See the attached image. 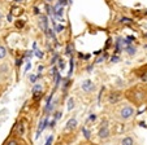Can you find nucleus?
<instances>
[{
	"instance_id": "f257e3e1",
	"label": "nucleus",
	"mask_w": 147,
	"mask_h": 145,
	"mask_svg": "<svg viewBox=\"0 0 147 145\" xmlns=\"http://www.w3.org/2000/svg\"><path fill=\"white\" fill-rule=\"evenodd\" d=\"M134 114H136V109H134L131 105H124V106H121L119 110V118L122 120L130 119V118L134 117Z\"/></svg>"
},
{
	"instance_id": "f03ea898",
	"label": "nucleus",
	"mask_w": 147,
	"mask_h": 145,
	"mask_svg": "<svg viewBox=\"0 0 147 145\" xmlns=\"http://www.w3.org/2000/svg\"><path fill=\"white\" fill-rule=\"evenodd\" d=\"M98 136H99L100 139H107V137L109 136V128H108V124H107L106 120L102 123V127H100L99 132H98Z\"/></svg>"
},
{
	"instance_id": "7ed1b4c3",
	"label": "nucleus",
	"mask_w": 147,
	"mask_h": 145,
	"mask_svg": "<svg viewBox=\"0 0 147 145\" xmlns=\"http://www.w3.org/2000/svg\"><path fill=\"white\" fill-rule=\"evenodd\" d=\"M9 63L8 62H3L0 63V79H5L9 74Z\"/></svg>"
},
{
	"instance_id": "20e7f679",
	"label": "nucleus",
	"mask_w": 147,
	"mask_h": 145,
	"mask_svg": "<svg viewBox=\"0 0 147 145\" xmlns=\"http://www.w3.org/2000/svg\"><path fill=\"white\" fill-rule=\"evenodd\" d=\"M81 88H82V91H85V92H91V91H94V83L90 79H86L82 82Z\"/></svg>"
},
{
	"instance_id": "39448f33",
	"label": "nucleus",
	"mask_w": 147,
	"mask_h": 145,
	"mask_svg": "<svg viewBox=\"0 0 147 145\" xmlns=\"http://www.w3.org/2000/svg\"><path fill=\"white\" fill-rule=\"evenodd\" d=\"M39 26L42 27L43 31H47L48 30V21H47V17L45 14H40V19H39Z\"/></svg>"
},
{
	"instance_id": "423d86ee",
	"label": "nucleus",
	"mask_w": 147,
	"mask_h": 145,
	"mask_svg": "<svg viewBox=\"0 0 147 145\" xmlns=\"http://www.w3.org/2000/svg\"><path fill=\"white\" fill-rule=\"evenodd\" d=\"M124 51H125L126 53H128L129 56H134V55L137 53V48L133 45V44H130V45H128V47H125Z\"/></svg>"
},
{
	"instance_id": "0eeeda50",
	"label": "nucleus",
	"mask_w": 147,
	"mask_h": 145,
	"mask_svg": "<svg viewBox=\"0 0 147 145\" xmlns=\"http://www.w3.org/2000/svg\"><path fill=\"white\" fill-rule=\"evenodd\" d=\"M76 126H77V119H76V118H70L67 123V128L73 130V128H76Z\"/></svg>"
},
{
	"instance_id": "6e6552de",
	"label": "nucleus",
	"mask_w": 147,
	"mask_h": 145,
	"mask_svg": "<svg viewBox=\"0 0 147 145\" xmlns=\"http://www.w3.org/2000/svg\"><path fill=\"white\" fill-rule=\"evenodd\" d=\"M119 100H120V93H117V92L111 93V96H109V102L111 104H116Z\"/></svg>"
},
{
	"instance_id": "1a4fd4ad",
	"label": "nucleus",
	"mask_w": 147,
	"mask_h": 145,
	"mask_svg": "<svg viewBox=\"0 0 147 145\" xmlns=\"http://www.w3.org/2000/svg\"><path fill=\"white\" fill-rule=\"evenodd\" d=\"M121 145H134V140H133V137H130V136L124 137V139L121 140Z\"/></svg>"
},
{
	"instance_id": "9d476101",
	"label": "nucleus",
	"mask_w": 147,
	"mask_h": 145,
	"mask_svg": "<svg viewBox=\"0 0 147 145\" xmlns=\"http://www.w3.org/2000/svg\"><path fill=\"white\" fill-rule=\"evenodd\" d=\"M16 128H17V135H18V136H22V135H24V123H22V122L17 123L16 124Z\"/></svg>"
},
{
	"instance_id": "9b49d317",
	"label": "nucleus",
	"mask_w": 147,
	"mask_h": 145,
	"mask_svg": "<svg viewBox=\"0 0 147 145\" xmlns=\"http://www.w3.org/2000/svg\"><path fill=\"white\" fill-rule=\"evenodd\" d=\"M7 55H8V53H7L5 47L0 44V60H4V58L7 57Z\"/></svg>"
},
{
	"instance_id": "f8f14e48",
	"label": "nucleus",
	"mask_w": 147,
	"mask_h": 145,
	"mask_svg": "<svg viewBox=\"0 0 147 145\" xmlns=\"http://www.w3.org/2000/svg\"><path fill=\"white\" fill-rule=\"evenodd\" d=\"M21 13H22V9L20 8V7H13V8H12V13H11L12 16H13V14L14 16H20Z\"/></svg>"
},
{
	"instance_id": "ddd939ff",
	"label": "nucleus",
	"mask_w": 147,
	"mask_h": 145,
	"mask_svg": "<svg viewBox=\"0 0 147 145\" xmlns=\"http://www.w3.org/2000/svg\"><path fill=\"white\" fill-rule=\"evenodd\" d=\"M60 80H61V74L56 73V75H55V88L59 87V84H60Z\"/></svg>"
},
{
	"instance_id": "4468645a",
	"label": "nucleus",
	"mask_w": 147,
	"mask_h": 145,
	"mask_svg": "<svg viewBox=\"0 0 147 145\" xmlns=\"http://www.w3.org/2000/svg\"><path fill=\"white\" fill-rule=\"evenodd\" d=\"M31 92H33V93L42 92V86H40V84H35V86L33 87V90H31Z\"/></svg>"
},
{
	"instance_id": "2eb2a0df",
	"label": "nucleus",
	"mask_w": 147,
	"mask_h": 145,
	"mask_svg": "<svg viewBox=\"0 0 147 145\" xmlns=\"http://www.w3.org/2000/svg\"><path fill=\"white\" fill-rule=\"evenodd\" d=\"M69 65H70V69H69V74H68V75H69V77H70V75L73 74V69H74V61H73V57L70 58V61H69Z\"/></svg>"
},
{
	"instance_id": "dca6fc26",
	"label": "nucleus",
	"mask_w": 147,
	"mask_h": 145,
	"mask_svg": "<svg viewBox=\"0 0 147 145\" xmlns=\"http://www.w3.org/2000/svg\"><path fill=\"white\" fill-rule=\"evenodd\" d=\"M82 134L85 135V137H86V139H90V137H91V135H90L89 130H87L86 127H82Z\"/></svg>"
},
{
	"instance_id": "f3484780",
	"label": "nucleus",
	"mask_w": 147,
	"mask_h": 145,
	"mask_svg": "<svg viewBox=\"0 0 147 145\" xmlns=\"http://www.w3.org/2000/svg\"><path fill=\"white\" fill-rule=\"evenodd\" d=\"M73 108H74V100L70 97V99L68 100V110H72Z\"/></svg>"
},
{
	"instance_id": "a211bd4d",
	"label": "nucleus",
	"mask_w": 147,
	"mask_h": 145,
	"mask_svg": "<svg viewBox=\"0 0 147 145\" xmlns=\"http://www.w3.org/2000/svg\"><path fill=\"white\" fill-rule=\"evenodd\" d=\"M5 145H20L18 144V140H16V139H11V140H8L7 141V144Z\"/></svg>"
},
{
	"instance_id": "6ab92c4d",
	"label": "nucleus",
	"mask_w": 147,
	"mask_h": 145,
	"mask_svg": "<svg viewBox=\"0 0 147 145\" xmlns=\"http://www.w3.org/2000/svg\"><path fill=\"white\" fill-rule=\"evenodd\" d=\"M64 67H65V61L63 58H59V69L64 70Z\"/></svg>"
},
{
	"instance_id": "aec40b11",
	"label": "nucleus",
	"mask_w": 147,
	"mask_h": 145,
	"mask_svg": "<svg viewBox=\"0 0 147 145\" xmlns=\"http://www.w3.org/2000/svg\"><path fill=\"white\" fill-rule=\"evenodd\" d=\"M35 56H36V57H38V58H43V57H45V53L42 52V51L35 49Z\"/></svg>"
},
{
	"instance_id": "412c9836",
	"label": "nucleus",
	"mask_w": 147,
	"mask_h": 145,
	"mask_svg": "<svg viewBox=\"0 0 147 145\" xmlns=\"http://www.w3.org/2000/svg\"><path fill=\"white\" fill-rule=\"evenodd\" d=\"M64 25H56L55 26V30L56 31H57V33H61V31H63V30H64Z\"/></svg>"
},
{
	"instance_id": "4be33fe9",
	"label": "nucleus",
	"mask_w": 147,
	"mask_h": 145,
	"mask_svg": "<svg viewBox=\"0 0 147 145\" xmlns=\"http://www.w3.org/2000/svg\"><path fill=\"white\" fill-rule=\"evenodd\" d=\"M24 25H25V22L24 21H17L16 22V27H18V29H22Z\"/></svg>"
},
{
	"instance_id": "5701e85b",
	"label": "nucleus",
	"mask_w": 147,
	"mask_h": 145,
	"mask_svg": "<svg viewBox=\"0 0 147 145\" xmlns=\"http://www.w3.org/2000/svg\"><path fill=\"white\" fill-rule=\"evenodd\" d=\"M61 117H63V113L61 112H56L55 113V120H59Z\"/></svg>"
},
{
	"instance_id": "b1692460",
	"label": "nucleus",
	"mask_w": 147,
	"mask_h": 145,
	"mask_svg": "<svg viewBox=\"0 0 147 145\" xmlns=\"http://www.w3.org/2000/svg\"><path fill=\"white\" fill-rule=\"evenodd\" d=\"M57 60H59V55H57V53H55V55H53V58L51 60V65H53V63H55Z\"/></svg>"
},
{
	"instance_id": "393cba45",
	"label": "nucleus",
	"mask_w": 147,
	"mask_h": 145,
	"mask_svg": "<svg viewBox=\"0 0 147 145\" xmlns=\"http://www.w3.org/2000/svg\"><path fill=\"white\" fill-rule=\"evenodd\" d=\"M70 51H72V47H70V44H69V45H67V49H65V55H67V56H70Z\"/></svg>"
},
{
	"instance_id": "a878e982",
	"label": "nucleus",
	"mask_w": 147,
	"mask_h": 145,
	"mask_svg": "<svg viewBox=\"0 0 147 145\" xmlns=\"http://www.w3.org/2000/svg\"><path fill=\"white\" fill-rule=\"evenodd\" d=\"M52 141H53V136L51 135V136H48V139H47V142H46V145H51V144H52Z\"/></svg>"
},
{
	"instance_id": "bb28decb",
	"label": "nucleus",
	"mask_w": 147,
	"mask_h": 145,
	"mask_svg": "<svg viewBox=\"0 0 147 145\" xmlns=\"http://www.w3.org/2000/svg\"><path fill=\"white\" fill-rule=\"evenodd\" d=\"M120 21H121L122 23H124V22H131V19H130V18H126V17H122V18L120 19Z\"/></svg>"
},
{
	"instance_id": "cd10ccee",
	"label": "nucleus",
	"mask_w": 147,
	"mask_h": 145,
	"mask_svg": "<svg viewBox=\"0 0 147 145\" xmlns=\"http://www.w3.org/2000/svg\"><path fill=\"white\" fill-rule=\"evenodd\" d=\"M29 79H30V82H35L36 79H38V78H36V75H30V77H29Z\"/></svg>"
},
{
	"instance_id": "c85d7f7f",
	"label": "nucleus",
	"mask_w": 147,
	"mask_h": 145,
	"mask_svg": "<svg viewBox=\"0 0 147 145\" xmlns=\"http://www.w3.org/2000/svg\"><path fill=\"white\" fill-rule=\"evenodd\" d=\"M95 119H96V115H95V114H90V117H89V120H91V122H94Z\"/></svg>"
},
{
	"instance_id": "c756f323",
	"label": "nucleus",
	"mask_w": 147,
	"mask_h": 145,
	"mask_svg": "<svg viewBox=\"0 0 147 145\" xmlns=\"http://www.w3.org/2000/svg\"><path fill=\"white\" fill-rule=\"evenodd\" d=\"M111 61H112V62H117V61H119V57H117V56H112Z\"/></svg>"
},
{
	"instance_id": "7c9ffc66",
	"label": "nucleus",
	"mask_w": 147,
	"mask_h": 145,
	"mask_svg": "<svg viewBox=\"0 0 147 145\" xmlns=\"http://www.w3.org/2000/svg\"><path fill=\"white\" fill-rule=\"evenodd\" d=\"M30 69H31V63L29 62L28 65H26V67H25V73H26V71H29V70H30Z\"/></svg>"
},
{
	"instance_id": "2f4dec72",
	"label": "nucleus",
	"mask_w": 147,
	"mask_h": 145,
	"mask_svg": "<svg viewBox=\"0 0 147 145\" xmlns=\"http://www.w3.org/2000/svg\"><path fill=\"white\" fill-rule=\"evenodd\" d=\"M55 124H56V120L53 119L52 122H51V123H50V127H51V128H53V127H55Z\"/></svg>"
},
{
	"instance_id": "473e14b6",
	"label": "nucleus",
	"mask_w": 147,
	"mask_h": 145,
	"mask_svg": "<svg viewBox=\"0 0 147 145\" xmlns=\"http://www.w3.org/2000/svg\"><path fill=\"white\" fill-rule=\"evenodd\" d=\"M92 69H94V65H90V66H87V71H92Z\"/></svg>"
},
{
	"instance_id": "72a5a7b5",
	"label": "nucleus",
	"mask_w": 147,
	"mask_h": 145,
	"mask_svg": "<svg viewBox=\"0 0 147 145\" xmlns=\"http://www.w3.org/2000/svg\"><path fill=\"white\" fill-rule=\"evenodd\" d=\"M7 19L11 22V21H12V14H8V16H7Z\"/></svg>"
},
{
	"instance_id": "f704fd0d",
	"label": "nucleus",
	"mask_w": 147,
	"mask_h": 145,
	"mask_svg": "<svg viewBox=\"0 0 147 145\" xmlns=\"http://www.w3.org/2000/svg\"><path fill=\"white\" fill-rule=\"evenodd\" d=\"M90 57H91V55H86V56H83V58H85V60H89Z\"/></svg>"
},
{
	"instance_id": "c9c22d12",
	"label": "nucleus",
	"mask_w": 147,
	"mask_h": 145,
	"mask_svg": "<svg viewBox=\"0 0 147 145\" xmlns=\"http://www.w3.org/2000/svg\"><path fill=\"white\" fill-rule=\"evenodd\" d=\"M43 69H45V67H43V66H42V65H40V66H38V70H39V73H40V71L43 70Z\"/></svg>"
},
{
	"instance_id": "e433bc0d",
	"label": "nucleus",
	"mask_w": 147,
	"mask_h": 145,
	"mask_svg": "<svg viewBox=\"0 0 147 145\" xmlns=\"http://www.w3.org/2000/svg\"><path fill=\"white\" fill-rule=\"evenodd\" d=\"M34 12H35V14H38L39 13V9L38 8H34Z\"/></svg>"
},
{
	"instance_id": "4c0bfd02",
	"label": "nucleus",
	"mask_w": 147,
	"mask_h": 145,
	"mask_svg": "<svg viewBox=\"0 0 147 145\" xmlns=\"http://www.w3.org/2000/svg\"><path fill=\"white\" fill-rule=\"evenodd\" d=\"M1 18H3V13L0 12V21H1Z\"/></svg>"
},
{
	"instance_id": "58836bf2",
	"label": "nucleus",
	"mask_w": 147,
	"mask_h": 145,
	"mask_svg": "<svg viewBox=\"0 0 147 145\" xmlns=\"http://www.w3.org/2000/svg\"><path fill=\"white\" fill-rule=\"evenodd\" d=\"M47 1H50V3H51V1H53V0H47Z\"/></svg>"
},
{
	"instance_id": "ea45409f",
	"label": "nucleus",
	"mask_w": 147,
	"mask_h": 145,
	"mask_svg": "<svg viewBox=\"0 0 147 145\" xmlns=\"http://www.w3.org/2000/svg\"><path fill=\"white\" fill-rule=\"evenodd\" d=\"M0 124H1V122H0Z\"/></svg>"
}]
</instances>
